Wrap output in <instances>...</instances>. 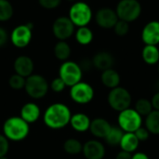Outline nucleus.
<instances>
[{
  "label": "nucleus",
  "mask_w": 159,
  "mask_h": 159,
  "mask_svg": "<svg viewBox=\"0 0 159 159\" xmlns=\"http://www.w3.org/2000/svg\"><path fill=\"white\" fill-rule=\"evenodd\" d=\"M71 116V110L66 104L55 102L46 109L43 120L48 128L51 129H61L70 124Z\"/></svg>",
  "instance_id": "1"
},
{
  "label": "nucleus",
  "mask_w": 159,
  "mask_h": 159,
  "mask_svg": "<svg viewBox=\"0 0 159 159\" xmlns=\"http://www.w3.org/2000/svg\"><path fill=\"white\" fill-rule=\"evenodd\" d=\"M30 127L20 116H11L3 124V135L12 142H20L28 137Z\"/></svg>",
  "instance_id": "2"
},
{
  "label": "nucleus",
  "mask_w": 159,
  "mask_h": 159,
  "mask_svg": "<svg viewBox=\"0 0 159 159\" xmlns=\"http://www.w3.org/2000/svg\"><path fill=\"white\" fill-rule=\"evenodd\" d=\"M107 102L111 109L119 113L130 107L132 96L127 89L119 86L110 89L107 95Z\"/></svg>",
  "instance_id": "3"
},
{
  "label": "nucleus",
  "mask_w": 159,
  "mask_h": 159,
  "mask_svg": "<svg viewBox=\"0 0 159 159\" xmlns=\"http://www.w3.org/2000/svg\"><path fill=\"white\" fill-rule=\"evenodd\" d=\"M48 89L49 85L47 79L41 75L33 74L25 79L24 89L32 99L38 100L44 98L48 94Z\"/></svg>",
  "instance_id": "4"
},
{
  "label": "nucleus",
  "mask_w": 159,
  "mask_h": 159,
  "mask_svg": "<svg viewBox=\"0 0 159 159\" xmlns=\"http://www.w3.org/2000/svg\"><path fill=\"white\" fill-rule=\"evenodd\" d=\"M143 116L136 112L134 108H128L119 112L117 116L118 127L124 132L134 133L139 128L143 126Z\"/></svg>",
  "instance_id": "5"
},
{
  "label": "nucleus",
  "mask_w": 159,
  "mask_h": 159,
  "mask_svg": "<svg viewBox=\"0 0 159 159\" xmlns=\"http://www.w3.org/2000/svg\"><path fill=\"white\" fill-rule=\"evenodd\" d=\"M92 16L93 14L89 5H88L86 2L77 1L71 6L68 18L75 26L83 27L88 26L92 19Z\"/></svg>",
  "instance_id": "6"
},
{
  "label": "nucleus",
  "mask_w": 159,
  "mask_h": 159,
  "mask_svg": "<svg viewBox=\"0 0 159 159\" xmlns=\"http://www.w3.org/2000/svg\"><path fill=\"white\" fill-rule=\"evenodd\" d=\"M119 20L127 22L135 21L142 14V5L138 0H120L116 8Z\"/></svg>",
  "instance_id": "7"
},
{
  "label": "nucleus",
  "mask_w": 159,
  "mask_h": 159,
  "mask_svg": "<svg viewBox=\"0 0 159 159\" xmlns=\"http://www.w3.org/2000/svg\"><path fill=\"white\" fill-rule=\"evenodd\" d=\"M83 71L80 65L73 61H65L59 69V77L62 79L66 87H73L81 81Z\"/></svg>",
  "instance_id": "8"
},
{
  "label": "nucleus",
  "mask_w": 159,
  "mask_h": 159,
  "mask_svg": "<svg viewBox=\"0 0 159 159\" xmlns=\"http://www.w3.org/2000/svg\"><path fill=\"white\" fill-rule=\"evenodd\" d=\"M95 91L92 86L87 82L80 81L70 89V97L77 104H88L94 99Z\"/></svg>",
  "instance_id": "9"
},
{
  "label": "nucleus",
  "mask_w": 159,
  "mask_h": 159,
  "mask_svg": "<svg viewBox=\"0 0 159 159\" xmlns=\"http://www.w3.org/2000/svg\"><path fill=\"white\" fill-rule=\"evenodd\" d=\"M33 23L20 24L16 26L10 34V41L13 46L18 48H23L27 47L33 37Z\"/></svg>",
  "instance_id": "10"
},
{
  "label": "nucleus",
  "mask_w": 159,
  "mask_h": 159,
  "mask_svg": "<svg viewBox=\"0 0 159 159\" xmlns=\"http://www.w3.org/2000/svg\"><path fill=\"white\" fill-rule=\"evenodd\" d=\"M52 33L59 40L65 41L75 33V25L68 17L61 16L55 20L52 24Z\"/></svg>",
  "instance_id": "11"
},
{
  "label": "nucleus",
  "mask_w": 159,
  "mask_h": 159,
  "mask_svg": "<svg viewBox=\"0 0 159 159\" xmlns=\"http://www.w3.org/2000/svg\"><path fill=\"white\" fill-rule=\"evenodd\" d=\"M118 17L116 10L110 7L100 8L95 14L96 23L103 29H112L118 21Z\"/></svg>",
  "instance_id": "12"
},
{
  "label": "nucleus",
  "mask_w": 159,
  "mask_h": 159,
  "mask_svg": "<svg viewBox=\"0 0 159 159\" xmlns=\"http://www.w3.org/2000/svg\"><path fill=\"white\" fill-rule=\"evenodd\" d=\"M82 154L86 159H104L106 150L99 140H89L83 144Z\"/></svg>",
  "instance_id": "13"
},
{
  "label": "nucleus",
  "mask_w": 159,
  "mask_h": 159,
  "mask_svg": "<svg viewBox=\"0 0 159 159\" xmlns=\"http://www.w3.org/2000/svg\"><path fill=\"white\" fill-rule=\"evenodd\" d=\"M142 40L145 45L157 46L159 44V21L151 20L147 22L142 31Z\"/></svg>",
  "instance_id": "14"
},
{
  "label": "nucleus",
  "mask_w": 159,
  "mask_h": 159,
  "mask_svg": "<svg viewBox=\"0 0 159 159\" xmlns=\"http://www.w3.org/2000/svg\"><path fill=\"white\" fill-rule=\"evenodd\" d=\"M13 68L15 74L26 78L31 75H33L34 65L33 60L30 57L26 55H20L15 59L13 63Z\"/></svg>",
  "instance_id": "15"
},
{
  "label": "nucleus",
  "mask_w": 159,
  "mask_h": 159,
  "mask_svg": "<svg viewBox=\"0 0 159 159\" xmlns=\"http://www.w3.org/2000/svg\"><path fill=\"white\" fill-rule=\"evenodd\" d=\"M112 129V125L108 120L102 117H97L91 120L89 131L97 139H104Z\"/></svg>",
  "instance_id": "16"
},
{
  "label": "nucleus",
  "mask_w": 159,
  "mask_h": 159,
  "mask_svg": "<svg viewBox=\"0 0 159 159\" xmlns=\"http://www.w3.org/2000/svg\"><path fill=\"white\" fill-rule=\"evenodd\" d=\"M93 67L100 71H104L110 68H113L115 64L114 56L108 51H99L92 58Z\"/></svg>",
  "instance_id": "17"
},
{
  "label": "nucleus",
  "mask_w": 159,
  "mask_h": 159,
  "mask_svg": "<svg viewBox=\"0 0 159 159\" xmlns=\"http://www.w3.org/2000/svg\"><path fill=\"white\" fill-rule=\"evenodd\" d=\"M41 116V110L35 102L25 103L20 113V116L29 125L36 122Z\"/></svg>",
  "instance_id": "18"
},
{
  "label": "nucleus",
  "mask_w": 159,
  "mask_h": 159,
  "mask_svg": "<svg viewBox=\"0 0 159 159\" xmlns=\"http://www.w3.org/2000/svg\"><path fill=\"white\" fill-rule=\"evenodd\" d=\"M90 122L91 120L88 115L84 113H76L75 115H72L70 125L73 128V129L76 132L83 133L89 130Z\"/></svg>",
  "instance_id": "19"
},
{
  "label": "nucleus",
  "mask_w": 159,
  "mask_h": 159,
  "mask_svg": "<svg viewBox=\"0 0 159 159\" xmlns=\"http://www.w3.org/2000/svg\"><path fill=\"white\" fill-rule=\"evenodd\" d=\"M101 81L105 88L113 89L116 87H119L121 78L117 71L113 68H110L102 72Z\"/></svg>",
  "instance_id": "20"
},
{
  "label": "nucleus",
  "mask_w": 159,
  "mask_h": 159,
  "mask_svg": "<svg viewBox=\"0 0 159 159\" xmlns=\"http://www.w3.org/2000/svg\"><path fill=\"white\" fill-rule=\"evenodd\" d=\"M140 146V141L136 137L134 133L130 132H125L121 142L119 143V147L122 151L128 152L129 154H133L137 152L138 148Z\"/></svg>",
  "instance_id": "21"
},
{
  "label": "nucleus",
  "mask_w": 159,
  "mask_h": 159,
  "mask_svg": "<svg viewBox=\"0 0 159 159\" xmlns=\"http://www.w3.org/2000/svg\"><path fill=\"white\" fill-rule=\"evenodd\" d=\"M143 61L148 65H156L159 62V48L157 46L145 45L142 50Z\"/></svg>",
  "instance_id": "22"
},
{
  "label": "nucleus",
  "mask_w": 159,
  "mask_h": 159,
  "mask_svg": "<svg viewBox=\"0 0 159 159\" xmlns=\"http://www.w3.org/2000/svg\"><path fill=\"white\" fill-rule=\"evenodd\" d=\"M145 128L150 134L159 135V111L153 110L148 116H145Z\"/></svg>",
  "instance_id": "23"
},
{
  "label": "nucleus",
  "mask_w": 159,
  "mask_h": 159,
  "mask_svg": "<svg viewBox=\"0 0 159 159\" xmlns=\"http://www.w3.org/2000/svg\"><path fill=\"white\" fill-rule=\"evenodd\" d=\"M75 36L78 44L82 46H88L92 42L94 35L91 29H89L88 26H83V27H78V29L75 31Z\"/></svg>",
  "instance_id": "24"
},
{
  "label": "nucleus",
  "mask_w": 159,
  "mask_h": 159,
  "mask_svg": "<svg viewBox=\"0 0 159 159\" xmlns=\"http://www.w3.org/2000/svg\"><path fill=\"white\" fill-rule=\"evenodd\" d=\"M54 55L59 61H68L71 55V48L69 44L66 41L59 40L54 47Z\"/></svg>",
  "instance_id": "25"
},
{
  "label": "nucleus",
  "mask_w": 159,
  "mask_h": 159,
  "mask_svg": "<svg viewBox=\"0 0 159 159\" xmlns=\"http://www.w3.org/2000/svg\"><path fill=\"white\" fill-rule=\"evenodd\" d=\"M124 133L125 132L118 126H116V127L112 126V129H110L107 136L104 138V141L109 146H112V147L119 146V143L121 142V139H122Z\"/></svg>",
  "instance_id": "26"
},
{
  "label": "nucleus",
  "mask_w": 159,
  "mask_h": 159,
  "mask_svg": "<svg viewBox=\"0 0 159 159\" xmlns=\"http://www.w3.org/2000/svg\"><path fill=\"white\" fill-rule=\"evenodd\" d=\"M82 149H83V144L81 143V142L74 138L67 139L63 143L64 152L71 156L79 155L80 153H82Z\"/></svg>",
  "instance_id": "27"
},
{
  "label": "nucleus",
  "mask_w": 159,
  "mask_h": 159,
  "mask_svg": "<svg viewBox=\"0 0 159 159\" xmlns=\"http://www.w3.org/2000/svg\"><path fill=\"white\" fill-rule=\"evenodd\" d=\"M134 109L143 117H145L154 110L152 103H151V101L149 99H146V98H141V99L137 100V102H135Z\"/></svg>",
  "instance_id": "28"
},
{
  "label": "nucleus",
  "mask_w": 159,
  "mask_h": 159,
  "mask_svg": "<svg viewBox=\"0 0 159 159\" xmlns=\"http://www.w3.org/2000/svg\"><path fill=\"white\" fill-rule=\"evenodd\" d=\"M13 7L8 0H0V21H7L13 16Z\"/></svg>",
  "instance_id": "29"
},
{
  "label": "nucleus",
  "mask_w": 159,
  "mask_h": 159,
  "mask_svg": "<svg viewBox=\"0 0 159 159\" xmlns=\"http://www.w3.org/2000/svg\"><path fill=\"white\" fill-rule=\"evenodd\" d=\"M25 79L24 77L17 75V74H14L12 75L9 79H8V85L9 87L12 89H15V90H20L22 89H24V86H25Z\"/></svg>",
  "instance_id": "30"
},
{
  "label": "nucleus",
  "mask_w": 159,
  "mask_h": 159,
  "mask_svg": "<svg viewBox=\"0 0 159 159\" xmlns=\"http://www.w3.org/2000/svg\"><path fill=\"white\" fill-rule=\"evenodd\" d=\"M114 32L117 36L123 37L125 35H127L129 32V23L122 20H118V21L116 23V25L114 26Z\"/></svg>",
  "instance_id": "31"
},
{
  "label": "nucleus",
  "mask_w": 159,
  "mask_h": 159,
  "mask_svg": "<svg viewBox=\"0 0 159 159\" xmlns=\"http://www.w3.org/2000/svg\"><path fill=\"white\" fill-rule=\"evenodd\" d=\"M49 88L52 89V91H54L55 93H60V92H62L64 89H65V88H66V85H65V83L62 81V79L61 78V77H56V78H54L52 81H51V83H50V85H49Z\"/></svg>",
  "instance_id": "32"
},
{
  "label": "nucleus",
  "mask_w": 159,
  "mask_h": 159,
  "mask_svg": "<svg viewBox=\"0 0 159 159\" xmlns=\"http://www.w3.org/2000/svg\"><path fill=\"white\" fill-rule=\"evenodd\" d=\"M38 3L43 8L54 9L61 5V0H38Z\"/></svg>",
  "instance_id": "33"
},
{
  "label": "nucleus",
  "mask_w": 159,
  "mask_h": 159,
  "mask_svg": "<svg viewBox=\"0 0 159 159\" xmlns=\"http://www.w3.org/2000/svg\"><path fill=\"white\" fill-rule=\"evenodd\" d=\"M8 150H9V141L3 134H0V157L7 156Z\"/></svg>",
  "instance_id": "34"
},
{
  "label": "nucleus",
  "mask_w": 159,
  "mask_h": 159,
  "mask_svg": "<svg viewBox=\"0 0 159 159\" xmlns=\"http://www.w3.org/2000/svg\"><path fill=\"white\" fill-rule=\"evenodd\" d=\"M134 134L136 135V137L138 138V140L140 141V143L141 142H145V141H147L148 139H149V137H150V132L148 131V129L145 128V127H141V128H139L135 132H134Z\"/></svg>",
  "instance_id": "35"
},
{
  "label": "nucleus",
  "mask_w": 159,
  "mask_h": 159,
  "mask_svg": "<svg viewBox=\"0 0 159 159\" xmlns=\"http://www.w3.org/2000/svg\"><path fill=\"white\" fill-rule=\"evenodd\" d=\"M150 101H151L153 109L157 110V111H159V91H157L153 95V97H152V99Z\"/></svg>",
  "instance_id": "36"
},
{
  "label": "nucleus",
  "mask_w": 159,
  "mask_h": 159,
  "mask_svg": "<svg viewBox=\"0 0 159 159\" xmlns=\"http://www.w3.org/2000/svg\"><path fill=\"white\" fill-rule=\"evenodd\" d=\"M7 38H8V36H7V31L3 27H0V48L6 45Z\"/></svg>",
  "instance_id": "37"
},
{
  "label": "nucleus",
  "mask_w": 159,
  "mask_h": 159,
  "mask_svg": "<svg viewBox=\"0 0 159 159\" xmlns=\"http://www.w3.org/2000/svg\"><path fill=\"white\" fill-rule=\"evenodd\" d=\"M82 71H89L91 67H93V64H92V61H89V60H84L81 64H79Z\"/></svg>",
  "instance_id": "38"
},
{
  "label": "nucleus",
  "mask_w": 159,
  "mask_h": 159,
  "mask_svg": "<svg viewBox=\"0 0 159 159\" xmlns=\"http://www.w3.org/2000/svg\"><path fill=\"white\" fill-rule=\"evenodd\" d=\"M131 156L132 154H129L128 152H125V151H120L117 153L116 159H131Z\"/></svg>",
  "instance_id": "39"
},
{
  "label": "nucleus",
  "mask_w": 159,
  "mask_h": 159,
  "mask_svg": "<svg viewBox=\"0 0 159 159\" xmlns=\"http://www.w3.org/2000/svg\"><path fill=\"white\" fill-rule=\"evenodd\" d=\"M131 159H150L149 157L143 152H135L132 154Z\"/></svg>",
  "instance_id": "40"
},
{
  "label": "nucleus",
  "mask_w": 159,
  "mask_h": 159,
  "mask_svg": "<svg viewBox=\"0 0 159 159\" xmlns=\"http://www.w3.org/2000/svg\"><path fill=\"white\" fill-rule=\"evenodd\" d=\"M156 88H157V91H159V80H157V82L156 83Z\"/></svg>",
  "instance_id": "41"
},
{
  "label": "nucleus",
  "mask_w": 159,
  "mask_h": 159,
  "mask_svg": "<svg viewBox=\"0 0 159 159\" xmlns=\"http://www.w3.org/2000/svg\"><path fill=\"white\" fill-rule=\"evenodd\" d=\"M0 159H8L7 157V156H5V157H0Z\"/></svg>",
  "instance_id": "42"
},
{
  "label": "nucleus",
  "mask_w": 159,
  "mask_h": 159,
  "mask_svg": "<svg viewBox=\"0 0 159 159\" xmlns=\"http://www.w3.org/2000/svg\"><path fill=\"white\" fill-rule=\"evenodd\" d=\"M67 1H70V2H73V1H75V0H67Z\"/></svg>",
  "instance_id": "43"
},
{
  "label": "nucleus",
  "mask_w": 159,
  "mask_h": 159,
  "mask_svg": "<svg viewBox=\"0 0 159 159\" xmlns=\"http://www.w3.org/2000/svg\"><path fill=\"white\" fill-rule=\"evenodd\" d=\"M157 70H158V74H159V62H158V67H157Z\"/></svg>",
  "instance_id": "44"
}]
</instances>
